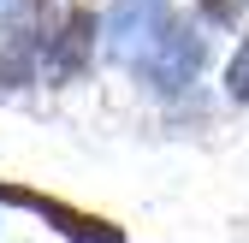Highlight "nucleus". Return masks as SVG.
Returning a JSON list of instances; mask_svg holds the SVG:
<instances>
[{"label": "nucleus", "instance_id": "nucleus-1", "mask_svg": "<svg viewBox=\"0 0 249 243\" xmlns=\"http://www.w3.org/2000/svg\"><path fill=\"white\" fill-rule=\"evenodd\" d=\"M0 202H12V208H36L42 220H53L59 231H66L71 243H124V231L101 214H83V208L71 202H59V196H42V190H24V184H0Z\"/></svg>", "mask_w": 249, "mask_h": 243}, {"label": "nucleus", "instance_id": "nucleus-2", "mask_svg": "<svg viewBox=\"0 0 249 243\" xmlns=\"http://www.w3.org/2000/svg\"><path fill=\"white\" fill-rule=\"evenodd\" d=\"M202 12H208V18H220V24H237L243 0H202Z\"/></svg>", "mask_w": 249, "mask_h": 243}, {"label": "nucleus", "instance_id": "nucleus-3", "mask_svg": "<svg viewBox=\"0 0 249 243\" xmlns=\"http://www.w3.org/2000/svg\"><path fill=\"white\" fill-rule=\"evenodd\" d=\"M231 89H237V95H243V89H249V48L231 59Z\"/></svg>", "mask_w": 249, "mask_h": 243}]
</instances>
